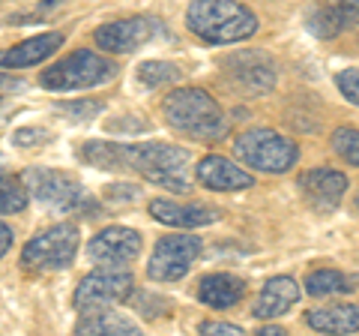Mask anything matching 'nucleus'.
<instances>
[{
	"label": "nucleus",
	"instance_id": "4468645a",
	"mask_svg": "<svg viewBox=\"0 0 359 336\" xmlns=\"http://www.w3.org/2000/svg\"><path fill=\"white\" fill-rule=\"evenodd\" d=\"M195 177H198L201 186L210 189V193H243V189L255 186L252 172L233 165L228 156H219V153H207L204 160H198Z\"/></svg>",
	"mask_w": 359,
	"mask_h": 336
},
{
	"label": "nucleus",
	"instance_id": "2eb2a0df",
	"mask_svg": "<svg viewBox=\"0 0 359 336\" xmlns=\"http://www.w3.org/2000/svg\"><path fill=\"white\" fill-rule=\"evenodd\" d=\"M150 217L168 228H201L222 219V210L212 205H198V201H174V198H153Z\"/></svg>",
	"mask_w": 359,
	"mask_h": 336
},
{
	"label": "nucleus",
	"instance_id": "b1692460",
	"mask_svg": "<svg viewBox=\"0 0 359 336\" xmlns=\"http://www.w3.org/2000/svg\"><path fill=\"white\" fill-rule=\"evenodd\" d=\"M27 189L21 183V177L9 174L4 165H0V214H21L27 207Z\"/></svg>",
	"mask_w": 359,
	"mask_h": 336
},
{
	"label": "nucleus",
	"instance_id": "2f4dec72",
	"mask_svg": "<svg viewBox=\"0 0 359 336\" xmlns=\"http://www.w3.org/2000/svg\"><path fill=\"white\" fill-rule=\"evenodd\" d=\"M108 198H123V201H135L138 198V186H111Z\"/></svg>",
	"mask_w": 359,
	"mask_h": 336
},
{
	"label": "nucleus",
	"instance_id": "72a5a7b5",
	"mask_svg": "<svg viewBox=\"0 0 359 336\" xmlns=\"http://www.w3.org/2000/svg\"><path fill=\"white\" fill-rule=\"evenodd\" d=\"M257 336H287V330L278 328V324H266V328L257 330Z\"/></svg>",
	"mask_w": 359,
	"mask_h": 336
},
{
	"label": "nucleus",
	"instance_id": "473e14b6",
	"mask_svg": "<svg viewBox=\"0 0 359 336\" xmlns=\"http://www.w3.org/2000/svg\"><path fill=\"white\" fill-rule=\"evenodd\" d=\"M21 87H25V82H21V78L9 75L6 70H0V91H21Z\"/></svg>",
	"mask_w": 359,
	"mask_h": 336
},
{
	"label": "nucleus",
	"instance_id": "c756f323",
	"mask_svg": "<svg viewBox=\"0 0 359 336\" xmlns=\"http://www.w3.org/2000/svg\"><path fill=\"white\" fill-rule=\"evenodd\" d=\"M108 129L111 132H147L150 123H144V120H126V123H108Z\"/></svg>",
	"mask_w": 359,
	"mask_h": 336
},
{
	"label": "nucleus",
	"instance_id": "7c9ffc66",
	"mask_svg": "<svg viewBox=\"0 0 359 336\" xmlns=\"http://www.w3.org/2000/svg\"><path fill=\"white\" fill-rule=\"evenodd\" d=\"M13 240H15V234H13V228L6 226L4 219H0V259H4V255L13 250Z\"/></svg>",
	"mask_w": 359,
	"mask_h": 336
},
{
	"label": "nucleus",
	"instance_id": "0eeeda50",
	"mask_svg": "<svg viewBox=\"0 0 359 336\" xmlns=\"http://www.w3.org/2000/svg\"><path fill=\"white\" fill-rule=\"evenodd\" d=\"M78 246H81L78 226H72V222H57V226L45 228L36 238L27 240V246L21 250V264L36 273L66 271V267L75 261Z\"/></svg>",
	"mask_w": 359,
	"mask_h": 336
},
{
	"label": "nucleus",
	"instance_id": "9d476101",
	"mask_svg": "<svg viewBox=\"0 0 359 336\" xmlns=\"http://www.w3.org/2000/svg\"><path fill=\"white\" fill-rule=\"evenodd\" d=\"M204 243L192 234H168L153 246V255L147 261V276L153 283H180L192 264L198 261Z\"/></svg>",
	"mask_w": 359,
	"mask_h": 336
},
{
	"label": "nucleus",
	"instance_id": "9b49d317",
	"mask_svg": "<svg viewBox=\"0 0 359 336\" xmlns=\"http://www.w3.org/2000/svg\"><path fill=\"white\" fill-rule=\"evenodd\" d=\"M165 33L159 18L150 15H132V18H120V21H108V25L93 30V42L99 51L105 54H132L144 49L147 42L159 39Z\"/></svg>",
	"mask_w": 359,
	"mask_h": 336
},
{
	"label": "nucleus",
	"instance_id": "a878e982",
	"mask_svg": "<svg viewBox=\"0 0 359 336\" xmlns=\"http://www.w3.org/2000/svg\"><path fill=\"white\" fill-rule=\"evenodd\" d=\"M102 108H105L102 99H75V103H57L54 105L57 115H63L66 120H72V123H84L90 117L102 115Z\"/></svg>",
	"mask_w": 359,
	"mask_h": 336
},
{
	"label": "nucleus",
	"instance_id": "1a4fd4ad",
	"mask_svg": "<svg viewBox=\"0 0 359 336\" xmlns=\"http://www.w3.org/2000/svg\"><path fill=\"white\" fill-rule=\"evenodd\" d=\"M224 78L245 96H264L278 84V63L261 49H240L222 60Z\"/></svg>",
	"mask_w": 359,
	"mask_h": 336
},
{
	"label": "nucleus",
	"instance_id": "c85d7f7f",
	"mask_svg": "<svg viewBox=\"0 0 359 336\" xmlns=\"http://www.w3.org/2000/svg\"><path fill=\"white\" fill-rule=\"evenodd\" d=\"M198 330L207 336H243L245 333L240 324H231V321H204Z\"/></svg>",
	"mask_w": 359,
	"mask_h": 336
},
{
	"label": "nucleus",
	"instance_id": "ddd939ff",
	"mask_svg": "<svg viewBox=\"0 0 359 336\" xmlns=\"http://www.w3.org/2000/svg\"><path fill=\"white\" fill-rule=\"evenodd\" d=\"M297 189L318 214H332L341 207L351 183H347V174L335 172V168H311L297 177Z\"/></svg>",
	"mask_w": 359,
	"mask_h": 336
},
{
	"label": "nucleus",
	"instance_id": "393cba45",
	"mask_svg": "<svg viewBox=\"0 0 359 336\" xmlns=\"http://www.w3.org/2000/svg\"><path fill=\"white\" fill-rule=\"evenodd\" d=\"M332 150L341 156L347 165H359V132L356 127H339L332 132Z\"/></svg>",
	"mask_w": 359,
	"mask_h": 336
},
{
	"label": "nucleus",
	"instance_id": "7ed1b4c3",
	"mask_svg": "<svg viewBox=\"0 0 359 336\" xmlns=\"http://www.w3.org/2000/svg\"><path fill=\"white\" fill-rule=\"evenodd\" d=\"M186 27L210 46H231L252 39L261 25L240 0H192L186 9Z\"/></svg>",
	"mask_w": 359,
	"mask_h": 336
},
{
	"label": "nucleus",
	"instance_id": "aec40b11",
	"mask_svg": "<svg viewBox=\"0 0 359 336\" xmlns=\"http://www.w3.org/2000/svg\"><path fill=\"white\" fill-rule=\"evenodd\" d=\"M306 324L318 333L330 336H356L359 333V309L353 304H332L306 312Z\"/></svg>",
	"mask_w": 359,
	"mask_h": 336
},
{
	"label": "nucleus",
	"instance_id": "f3484780",
	"mask_svg": "<svg viewBox=\"0 0 359 336\" xmlns=\"http://www.w3.org/2000/svg\"><path fill=\"white\" fill-rule=\"evenodd\" d=\"M63 42H66V37L57 30L30 37V39L18 42V46H13V49L0 51V70H27V66H36L42 60H48L51 54H57Z\"/></svg>",
	"mask_w": 359,
	"mask_h": 336
},
{
	"label": "nucleus",
	"instance_id": "6e6552de",
	"mask_svg": "<svg viewBox=\"0 0 359 336\" xmlns=\"http://www.w3.org/2000/svg\"><path fill=\"white\" fill-rule=\"evenodd\" d=\"M135 291V276L126 267H102L99 271L87 273L81 283H78L75 295H72V304L75 309L81 312H96V309H108L114 304H123L129 300Z\"/></svg>",
	"mask_w": 359,
	"mask_h": 336
},
{
	"label": "nucleus",
	"instance_id": "f257e3e1",
	"mask_svg": "<svg viewBox=\"0 0 359 336\" xmlns=\"http://www.w3.org/2000/svg\"><path fill=\"white\" fill-rule=\"evenodd\" d=\"M78 160L105 168V172H129L141 174L144 181L168 189V193L186 195L192 193L189 162L192 153L180 144L168 141H84L78 148Z\"/></svg>",
	"mask_w": 359,
	"mask_h": 336
},
{
	"label": "nucleus",
	"instance_id": "dca6fc26",
	"mask_svg": "<svg viewBox=\"0 0 359 336\" xmlns=\"http://www.w3.org/2000/svg\"><path fill=\"white\" fill-rule=\"evenodd\" d=\"M356 15H359V0H323V4L309 9L306 27L318 39H335L344 30L356 27Z\"/></svg>",
	"mask_w": 359,
	"mask_h": 336
},
{
	"label": "nucleus",
	"instance_id": "f704fd0d",
	"mask_svg": "<svg viewBox=\"0 0 359 336\" xmlns=\"http://www.w3.org/2000/svg\"><path fill=\"white\" fill-rule=\"evenodd\" d=\"M63 4H72V0H45L39 9H54V6H63Z\"/></svg>",
	"mask_w": 359,
	"mask_h": 336
},
{
	"label": "nucleus",
	"instance_id": "20e7f679",
	"mask_svg": "<svg viewBox=\"0 0 359 336\" xmlns=\"http://www.w3.org/2000/svg\"><path fill=\"white\" fill-rule=\"evenodd\" d=\"M18 177H21V183H25L27 195L42 201L45 207L60 210V214H75V217H84V214L96 217L99 205L75 174L57 172V168L33 165V168H25Z\"/></svg>",
	"mask_w": 359,
	"mask_h": 336
},
{
	"label": "nucleus",
	"instance_id": "412c9836",
	"mask_svg": "<svg viewBox=\"0 0 359 336\" xmlns=\"http://www.w3.org/2000/svg\"><path fill=\"white\" fill-rule=\"evenodd\" d=\"M75 333H81V336H105V333L108 336H138L141 328L129 316H123V312L96 309V312H84Z\"/></svg>",
	"mask_w": 359,
	"mask_h": 336
},
{
	"label": "nucleus",
	"instance_id": "f03ea898",
	"mask_svg": "<svg viewBox=\"0 0 359 336\" xmlns=\"http://www.w3.org/2000/svg\"><path fill=\"white\" fill-rule=\"evenodd\" d=\"M162 117L180 136L195 141H222L231 129L222 105L201 87H174L162 99Z\"/></svg>",
	"mask_w": 359,
	"mask_h": 336
},
{
	"label": "nucleus",
	"instance_id": "39448f33",
	"mask_svg": "<svg viewBox=\"0 0 359 336\" xmlns=\"http://www.w3.org/2000/svg\"><path fill=\"white\" fill-rule=\"evenodd\" d=\"M117 75V63L108 54H99L93 49H81L66 54L63 60L48 66L39 75V84L54 93H72V91H90V87H102Z\"/></svg>",
	"mask_w": 359,
	"mask_h": 336
},
{
	"label": "nucleus",
	"instance_id": "4be33fe9",
	"mask_svg": "<svg viewBox=\"0 0 359 336\" xmlns=\"http://www.w3.org/2000/svg\"><path fill=\"white\" fill-rule=\"evenodd\" d=\"M135 78H138V84L147 87V91H162V87H174L183 82V70L171 60H144L138 70H135Z\"/></svg>",
	"mask_w": 359,
	"mask_h": 336
},
{
	"label": "nucleus",
	"instance_id": "a211bd4d",
	"mask_svg": "<svg viewBox=\"0 0 359 336\" xmlns=\"http://www.w3.org/2000/svg\"><path fill=\"white\" fill-rule=\"evenodd\" d=\"M299 300V283L294 276H273L269 283L261 288V295L252 304V316L261 318V321H269V318H278L290 312Z\"/></svg>",
	"mask_w": 359,
	"mask_h": 336
},
{
	"label": "nucleus",
	"instance_id": "5701e85b",
	"mask_svg": "<svg viewBox=\"0 0 359 336\" xmlns=\"http://www.w3.org/2000/svg\"><path fill=\"white\" fill-rule=\"evenodd\" d=\"M302 285H306V295H311V297L351 295V291L356 288L353 279H347L341 271H332V267H320V271H311Z\"/></svg>",
	"mask_w": 359,
	"mask_h": 336
},
{
	"label": "nucleus",
	"instance_id": "bb28decb",
	"mask_svg": "<svg viewBox=\"0 0 359 336\" xmlns=\"http://www.w3.org/2000/svg\"><path fill=\"white\" fill-rule=\"evenodd\" d=\"M335 84H339L341 96H344L351 105L359 103V70H356V66H347V70H341L339 78H335Z\"/></svg>",
	"mask_w": 359,
	"mask_h": 336
},
{
	"label": "nucleus",
	"instance_id": "6ab92c4d",
	"mask_svg": "<svg viewBox=\"0 0 359 336\" xmlns=\"http://www.w3.org/2000/svg\"><path fill=\"white\" fill-rule=\"evenodd\" d=\"M245 297V279L233 273H207L198 283V300L210 309H231Z\"/></svg>",
	"mask_w": 359,
	"mask_h": 336
},
{
	"label": "nucleus",
	"instance_id": "423d86ee",
	"mask_svg": "<svg viewBox=\"0 0 359 336\" xmlns=\"http://www.w3.org/2000/svg\"><path fill=\"white\" fill-rule=\"evenodd\" d=\"M233 153L243 165L264 174H287L299 162V144L276 129L257 127L233 141Z\"/></svg>",
	"mask_w": 359,
	"mask_h": 336
},
{
	"label": "nucleus",
	"instance_id": "cd10ccee",
	"mask_svg": "<svg viewBox=\"0 0 359 336\" xmlns=\"http://www.w3.org/2000/svg\"><path fill=\"white\" fill-rule=\"evenodd\" d=\"M51 138L48 129H39V127H27V129H15L13 132V144L18 148H33V144H45Z\"/></svg>",
	"mask_w": 359,
	"mask_h": 336
},
{
	"label": "nucleus",
	"instance_id": "f8f14e48",
	"mask_svg": "<svg viewBox=\"0 0 359 336\" xmlns=\"http://www.w3.org/2000/svg\"><path fill=\"white\" fill-rule=\"evenodd\" d=\"M141 234L126 226H108L99 234H93L87 243V259L102 267H126L141 252Z\"/></svg>",
	"mask_w": 359,
	"mask_h": 336
}]
</instances>
